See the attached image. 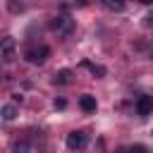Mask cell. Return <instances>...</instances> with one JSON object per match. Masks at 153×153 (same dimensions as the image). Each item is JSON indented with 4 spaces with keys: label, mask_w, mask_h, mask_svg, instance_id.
<instances>
[{
    "label": "cell",
    "mask_w": 153,
    "mask_h": 153,
    "mask_svg": "<svg viewBox=\"0 0 153 153\" xmlns=\"http://www.w3.org/2000/svg\"><path fill=\"white\" fill-rule=\"evenodd\" d=\"M50 29H53L57 36H69V33L74 31V19L67 17V14H60V17H55V19L50 22Z\"/></svg>",
    "instance_id": "obj_1"
},
{
    "label": "cell",
    "mask_w": 153,
    "mask_h": 153,
    "mask_svg": "<svg viewBox=\"0 0 153 153\" xmlns=\"http://www.w3.org/2000/svg\"><path fill=\"white\" fill-rule=\"evenodd\" d=\"M48 55H50V48H48V45H31V48H26V53H24L26 62H31V65H43V62L48 60Z\"/></svg>",
    "instance_id": "obj_2"
},
{
    "label": "cell",
    "mask_w": 153,
    "mask_h": 153,
    "mask_svg": "<svg viewBox=\"0 0 153 153\" xmlns=\"http://www.w3.org/2000/svg\"><path fill=\"white\" fill-rule=\"evenodd\" d=\"M0 50H2V60L5 62H14V57H17V41L12 38V36H7V38H2L0 41Z\"/></svg>",
    "instance_id": "obj_3"
},
{
    "label": "cell",
    "mask_w": 153,
    "mask_h": 153,
    "mask_svg": "<svg viewBox=\"0 0 153 153\" xmlns=\"http://www.w3.org/2000/svg\"><path fill=\"white\" fill-rule=\"evenodd\" d=\"M67 148H69V151H81V148H86V134H84V131H69V134H67Z\"/></svg>",
    "instance_id": "obj_4"
},
{
    "label": "cell",
    "mask_w": 153,
    "mask_h": 153,
    "mask_svg": "<svg viewBox=\"0 0 153 153\" xmlns=\"http://www.w3.org/2000/svg\"><path fill=\"white\" fill-rule=\"evenodd\" d=\"M151 112H153V98L151 96H139V100H136V115L146 117Z\"/></svg>",
    "instance_id": "obj_5"
},
{
    "label": "cell",
    "mask_w": 153,
    "mask_h": 153,
    "mask_svg": "<svg viewBox=\"0 0 153 153\" xmlns=\"http://www.w3.org/2000/svg\"><path fill=\"white\" fill-rule=\"evenodd\" d=\"M72 79H74V72H72V69H57L55 76H53V84L65 86V84H72Z\"/></svg>",
    "instance_id": "obj_6"
},
{
    "label": "cell",
    "mask_w": 153,
    "mask_h": 153,
    "mask_svg": "<svg viewBox=\"0 0 153 153\" xmlns=\"http://www.w3.org/2000/svg\"><path fill=\"white\" fill-rule=\"evenodd\" d=\"M79 108H81L84 112H96L98 103H96V98H93V96H88V93H86V96H81V98H79Z\"/></svg>",
    "instance_id": "obj_7"
},
{
    "label": "cell",
    "mask_w": 153,
    "mask_h": 153,
    "mask_svg": "<svg viewBox=\"0 0 153 153\" xmlns=\"http://www.w3.org/2000/svg\"><path fill=\"white\" fill-rule=\"evenodd\" d=\"M0 117L7 120V122H12V120L17 117V108H14V105H5V108H0Z\"/></svg>",
    "instance_id": "obj_8"
},
{
    "label": "cell",
    "mask_w": 153,
    "mask_h": 153,
    "mask_svg": "<svg viewBox=\"0 0 153 153\" xmlns=\"http://www.w3.org/2000/svg\"><path fill=\"white\" fill-rule=\"evenodd\" d=\"M84 67H88L91 69V74L96 76V79H100V76H105V67L103 65H91V62H81Z\"/></svg>",
    "instance_id": "obj_9"
},
{
    "label": "cell",
    "mask_w": 153,
    "mask_h": 153,
    "mask_svg": "<svg viewBox=\"0 0 153 153\" xmlns=\"http://www.w3.org/2000/svg\"><path fill=\"white\" fill-rule=\"evenodd\" d=\"M103 5L112 12H122L124 10V0H103Z\"/></svg>",
    "instance_id": "obj_10"
},
{
    "label": "cell",
    "mask_w": 153,
    "mask_h": 153,
    "mask_svg": "<svg viewBox=\"0 0 153 153\" xmlns=\"http://www.w3.org/2000/svg\"><path fill=\"white\" fill-rule=\"evenodd\" d=\"M7 10L14 12V14H19V12L24 10V2H19V0H7Z\"/></svg>",
    "instance_id": "obj_11"
},
{
    "label": "cell",
    "mask_w": 153,
    "mask_h": 153,
    "mask_svg": "<svg viewBox=\"0 0 153 153\" xmlns=\"http://www.w3.org/2000/svg\"><path fill=\"white\" fill-rule=\"evenodd\" d=\"M53 108H55V110H65V108H67V100H65V98H55V100H53Z\"/></svg>",
    "instance_id": "obj_12"
},
{
    "label": "cell",
    "mask_w": 153,
    "mask_h": 153,
    "mask_svg": "<svg viewBox=\"0 0 153 153\" xmlns=\"http://www.w3.org/2000/svg\"><path fill=\"white\" fill-rule=\"evenodd\" d=\"M12 100H14V103H22L24 96H22V93H12Z\"/></svg>",
    "instance_id": "obj_13"
},
{
    "label": "cell",
    "mask_w": 153,
    "mask_h": 153,
    "mask_svg": "<svg viewBox=\"0 0 153 153\" xmlns=\"http://www.w3.org/2000/svg\"><path fill=\"white\" fill-rule=\"evenodd\" d=\"M143 24H146V26H153V14H148V17H143Z\"/></svg>",
    "instance_id": "obj_14"
},
{
    "label": "cell",
    "mask_w": 153,
    "mask_h": 153,
    "mask_svg": "<svg viewBox=\"0 0 153 153\" xmlns=\"http://www.w3.org/2000/svg\"><path fill=\"white\" fill-rule=\"evenodd\" d=\"M141 2H143V5H153V0H141Z\"/></svg>",
    "instance_id": "obj_15"
},
{
    "label": "cell",
    "mask_w": 153,
    "mask_h": 153,
    "mask_svg": "<svg viewBox=\"0 0 153 153\" xmlns=\"http://www.w3.org/2000/svg\"><path fill=\"white\" fill-rule=\"evenodd\" d=\"M151 60H153V45H151Z\"/></svg>",
    "instance_id": "obj_16"
}]
</instances>
